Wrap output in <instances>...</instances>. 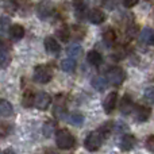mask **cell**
I'll list each match as a JSON object with an SVG mask.
<instances>
[{
    "label": "cell",
    "mask_w": 154,
    "mask_h": 154,
    "mask_svg": "<svg viewBox=\"0 0 154 154\" xmlns=\"http://www.w3.org/2000/svg\"><path fill=\"white\" fill-rule=\"evenodd\" d=\"M57 37H58L62 41V42H68V39H69V37H70V30H69V27L61 26L58 30H57Z\"/></svg>",
    "instance_id": "cell-22"
},
{
    "label": "cell",
    "mask_w": 154,
    "mask_h": 154,
    "mask_svg": "<svg viewBox=\"0 0 154 154\" xmlns=\"http://www.w3.org/2000/svg\"><path fill=\"white\" fill-rule=\"evenodd\" d=\"M145 146H146L147 150L154 152V135H149V137H147L146 142H145Z\"/></svg>",
    "instance_id": "cell-29"
},
{
    "label": "cell",
    "mask_w": 154,
    "mask_h": 154,
    "mask_svg": "<svg viewBox=\"0 0 154 154\" xmlns=\"http://www.w3.org/2000/svg\"><path fill=\"white\" fill-rule=\"evenodd\" d=\"M22 104L26 108H30V107L35 106V95L31 91H24L23 95H22Z\"/></svg>",
    "instance_id": "cell-17"
},
{
    "label": "cell",
    "mask_w": 154,
    "mask_h": 154,
    "mask_svg": "<svg viewBox=\"0 0 154 154\" xmlns=\"http://www.w3.org/2000/svg\"><path fill=\"white\" fill-rule=\"evenodd\" d=\"M87 61L89 62L91 65H93V66H100L101 62H103V57H101V54L99 53V51L91 50L89 53L87 54Z\"/></svg>",
    "instance_id": "cell-16"
},
{
    "label": "cell",
    "mask_w": 154,
    "mask_h": 154,
    "mask_svg": "<svg viewBox=\"0 0 154 154\" xmlns=\"http://www.w3.org/2000/svg\"><path fill=\"white\" fill-rule=\"evenodd\" d=\"M45 49L50 56H57V54L60 53V50H61L60 43L57 42L56 38H53V37L45 38Z\"/></svg>",
    "instance_id": "cell-8"
},
{
    "label": "cell",
    "mask_w": 154,
    "mask_h": 154,
    "mask_svg": "<svg viewBox=\"0 0 154 154\" xmlns=\"http://www.w3.org/2000/svg\"><path fill=\"white\" fill-rule=\"evenodd\" d=\"M133 108H134V103H133V99L130 97L128 95H125L120 100V104H119V109L122 114L125 115H128L133 112Z\"/></svg>",
    "instance_id": "cell-10"
},
{
    "label": "cell",
    "mask_w": 154,
    "mask_h": 154,
    "mask_svg": "<svg viewBox=\"0 0 154 154\" xmlns=\"http://www.w3.org/2000/svg\"><path fill=\"white\" fill-rule=\"evenodd\" d=\"M107 81H108V80H106L104 77L97 76V77H93L92 81H91V84H92V87L95 88L96 91L103 92V91L107 89V85H108V82H107Z\"/></svg>",
    "instance_id": "cell-18"
},
{
    "label": "cell",
    "mask_w": 154,
    "mask_h": 154,
    "mask_svg": "<svg viewBox=\"0 0 154 154\" xmlns=\"http://www.w3.org/2000/svg\"><path fill=\"white\" fill-rule=\"evenodd\" d=\"M118 106V93L116 92H111L107 95V97L104 99V103H103V108L107 114H112L114 109L116 108Z\"/></svg>",
    "instance_id": "cell-6"
},
{
    "label": "cell",
    "mask_w": 154,
    "mask_h": 154,
    "mask_svg": "<svg viewBox=\"0 0 154 154\" xmlns=\"http://www.w3.org/2000/svg\"><path fill=\"white\" fill-rule=\"evenodd\" d=\"M103 139H104V135L100 133V130L97 131H92V133L88 134V137L85 138V147H87L89 152H96L99 150V147L101 146L103 143Z\"/></svg>",
    "instance_id": "cell-2"
},
{
    "label": "cell",
    "mask_w": 154,
    "mask_h": 154,
    "mask_svg": "<svg viewBox=\"0 0 154 154\" xmlns=\"http://www.w3.org/2000/svg\"><path fill=\"white\" fill-rule=\"evenodd\" d=\"M88 18H89L91 23H93V24H101L104 20H106V14H104L101 10H97V8H95V10H92L89 12Z\"/></svg>",
    "instance_id": "cell-15"
},
{
    "label": "cell",
    "mask_w": 154,
    "mask_h": 154,
    "mask_svg": "<svg viewBox=\"0 0 154 154\" xmlns=\"http://www.w3.org/2000/svg\"><path fill=\"white\" fill-rule=\"evenodd\" d=\"M54 126H56V125H54V123H50V122H49V123H46V130H45L46 137H50V135H51V130H53V128H54Z\"/></svg>",
    "instance_id": "cell-33"
},
{
    "label": "cell",
    "mask_w": 154,
    "mask_h": 154,
    "mask_svg": "<svg viewBox=\"0 0 154 154\" xmlns=\"http://www.w3.org/2000/svg\"><path fill=\"white\" fill-rule=\"evenodd\" d=\"M37 14L41 19H48L53 14V5L50 2H42L37 8Z\"/></svg>",
    "instance_id": "cell-9"
},
{
    "label": "cell",
    "mask_w": 154,
    "mask_h": 154,
    "mask_svg": "<svg viewBox=\"0 0 154 154\" xmlns=\"http://www.w3.org/2000/svg\"><path fill=\"white\" fill-rule=\"evenodd\" d=\"M103 41L107 45H114L115 41H116V32L112 29H108L103 32Z\"/></svg>",
    "instance_id": "cell-21"
},
{
    "label": "cell",
    "mask_w": 154,
    "mask_h": 154,
    "mask_svg": "<svg viewBox=\"0 0 154 154\" xmlns=\"http://www.w3.org/2000/svg\"><path fill=\"white\" fill-rule=\"evenodd\" d=\"M125 128H126V126H125V123H122V122L115 125V131H122V130H125Z\"/></svg>",
    "instance_id": "cell-35"
},
{
    "label": "cell",
    "mask_w": 154,
    "mask_h": 154,
    "mask_svg": "<svg viewBox=\"0 0 154 154\" xmlns=\"http://www.w3.org/2000/svg\"><path fill=\"white\" fill-rule=\"evenodd\" d=\"M73 34H75V37H77L79 39H81V37L85 34V30L80 29V26H75V29H73Z\"/></svg>",
    "instance_id": "cell-30"
},
{
    "label": "cell",
    "mask_w": 154,
    "mask_h": 154,
    "mask_svg": "<svg viewBox=\"0 0 154 154\" xmlns=\"http://www.w3.org/2000/svg\"><path fill=\"white\" fill-rule=\"evenodd\" d=\"M53 77L50 68L46 66V65H39V66L35 68L34 70V81L39 82V84H48L49 81Z\"/></svg>",
    "instance_id": "cell-3"
},
{
    "label": "cell",
    "mask_w": 154,
    "mask_h": 154,
    "mask_svg": "<svg viewBox=\"0 0 154 154\" xmlns=\"http://www.w3.org/2000/svg\"><path fill=\"white\" fill-rule=\"evenodd\" d=\"M69 122L72 123L73 126H81L82 122H84V116L80 114H72L69 118Z\"/></svg>",
    "instance_id": "cell-26"
},
{
    "label": "cell",
    "mask_w": 154,
    "mask_h": 154,
    "mask_svg": "<svg viewBox=\"0 0 154 154\" xmlns=\"http://www.w3.org/2000/svg\"><path fill=\"white\" fill-rule=\"evenodd\" d=\"M125 79H126L125 70L119 66H114L111 69H108V72H107V80L112 85H120L125 81Z\"/></svg>",
    "instance_id": "cell-4"
},
{
    "label": "cell",
    "mask_w": 154,
    "mask_h": 154,
    "mask_svg": "<svg viewBox=\"0 0 154 154\" xmlns=\"http://www.w3.org/2000/svg\"><path fill=\"white\" fill-rule=\"evenodd\" d=\"M50 103H51V97L46 92H38L35 95V107L38 109H41V111L48 109Z\"/></svg>",
    "instance_id": "cell-5"
},
{
    "label": "cell",
    "mask_w": 154,
    "mask_h": 154,
    "mask_svg": "<svg viewBox=\"0 0 154 154\" xmlns=\"http://www.w3.org/2000/svg\"><path fill=\"white\" fill-rule=\"evenodd\" d=\"M8 133H10V127L5 123H2V137H5Z\"/></svg>",
    "instance_id": "cell-34"
},
{
    "label": "cell",
    "mask_w": 154,
    "mask_h": 154,
    "mask_svg": "<svg viewBox=\"0 0 154 154\" xmlns=\"http://www.w3.org/2000/svg\"><path fill=\"white\" fill-rule=\"evenodd\" d=\"M7 27H10V19L7 16H3L2 18V32H4L7 30Z\"/></svg>",
    "instance_id": "cell-31"
},
{
    "label": "cell",
    "mask_w": 154,
    "mask_h": 154,
    "mask_svg": "<svg viewBox=\"0 0 154 154\" xmlns=\"http://www.w3.org/2000/svg\"><path fill=\"white\" fill-rule=\"evenodd\" d=\"M81 46L80 45H70L69 49H68V54L69 57H73V58H77V57L81 56Z\"/></svg>",
    "instance_id": "cell-23"
},
{
    "label": "cell",
    "mask_w": 154,
    "mask_h": 154,
    "mask_svg": "<svg viewBox=\"0 0 154 154\" xmlns=\"http://www.w3.org/2000/svg\"><path fill=\"white\" fill-rule=\"evenodd\" d=\"M56 145L58 149L69 150L76 146V139L70 131H68L66 128H61L56 133Z\"/></svg>",
    "instance_id": "cell-1"
},
{
    "label": "cell",
    "mask_w": 154,
    "mask_h": 154,
    "mask_svg": "<svg viewBox=\"0 0 154 154\" xmlns=\"http://www.w3.org/2000/svg\"><path fill=\"white\" fill-rule=\"evenodd\" d=\"M8 35L12 41H20L24 37V27L22 24H12L8 29Z\"/></svg>",
    "instance_id": "cell-11"
},
{
    "label": "cell",
    "mask_w": 154,
    "mask_h": 154,
    "mask_svg": "<svg viewBox=\"0 0 154 154\" xmlns=\"http://www.w3.org/2000/svg\"><path fill=\"white\" fill-rule=\"evenodd\" d=\"M139 41L146 45H154V30L150 27L142 29L141 34H139Z\"/></svg>",
    "instance_id": "cell-13"
},
{
    "label": "cell",
    "mask_w": 154,
    "mask_h": 154,
    "mask_svg": "<svg viewBox=\"0 0 154 154\" xmlns=\"http://www.w3.org/2000/svg\"><path fill=\"white\" fill-rule=\"evenodd\" d=\"M3 7L7 12H15L16 11V4L12 2V0H3Z\"/></svg>",
    "instance_id": "cell-28"
},
{
    "label": "cell",
    "mask_w": 154,
    "mask_h": 154,
    "mask_svg": "<svg viewBox=\"0 0 154 154\" xmlns=\"http://www.w3.org/2000/svg\"><path fill=\"white\" fill-rule=\"evenodd\" d=\"M122 3H123L125 7L131 8V7H134V5L138 4V0H122Z\"/></svg>",
    "instance_id": "cell-32"
},
{
    "label": "cell",
    "mask_w": 154,
    "mask_h": 154,
    "mask_svg": "<svg viewBox=\"0 0 154 154\" xmlns=\"http://www.w3.org/2000/svg\"><path fill=\"white\" fill-rule=\"evenodd\" d=\"M143 97L147 103H154V87H149L145 89Z\"/></svg>",
    "instance_id": "cell-27"
},
{
    "label": "cell",
    "mask_w": 154,
    "mask_h": 154,
    "mask_svg": "<svg viewBox=\"0 0 154 154\" xmlns=\"http://www.w3.org/2000/svg\"><path fill=\"white\" fill-rule=\"evenodd\" d=\"M137 143V138L133 135V134H126V135H123L122 141H120V149L123 150V152H128V150H131L134 146H135Z\"/></svg>",
    "instance_id": "cell-12"
},
{
    "label": "cell",
    "mask_w": 154,
    "mask_h": 154,
    "mask_svg": "<svg viewBox=\"0 0 154 154\" xmlns=\"http://www.w3.org/2000/svg\"><path fill=\"white\" fill-rule=\"evenodd\" d=\"M0 112H2V116L3 118H10L14 115V107L12 104L10 103V101L4 100L3 99L2 101H0Z\"/></svg>",
    "instance_id": "cell-19"
},
{
    "label": "cell",
    "mask_w": 154,
    "mask_h": 154,
    "mask_svg": "<svg viewBox=\"0 0 154 154\" xmlns=\"http://www.w3.org/2000/svg\"><path fill=\"white\" fill-rule=\"evenodd\" d=\"M61 68H62V70H64V72H66V73L73 72V70H75V68H76V61H75V58H73V57H69V58L62 60Z\"/></svg>",
    "instance_id": "cell-20"
},
{
    "label": "cell",
    "mask_w": 154,
    "mask_h": 154,
    "mask_svg": "<svg viewBox=\"0 0 154 154\" xmlns=\"http://www.w3.org/2000/svg\"><path fill=\"white\" fill-rule=\"evenodd\" d=\"M114 126L115 125H112V122H107V123H103V125H101V127L99 128V130H100V133L104 135V138H106V137H108L109 134H111Z\"/></svg>",
    "instance_id": "cell-24"
},
{
    "label": "cell",
    "mask_w": 154,
    "mask_h": 154,
    "mask_svg": "<svg viewBox=\"0 0 154 154\" xmlns=\"http://www.w3.org/2000/svg\"><path fill=\"white\" fill-rule=\"evenodd\" d=\"M73 8L77 14H82L85 11V2L84 0H72Z\"/></svg>",
    "instance_id": "cell-25"
},
{
    "label": "cell",
    "mask_w": 154,
    "mask_h": 154,
    "mask_svg": "<svg viewBox=\"0 0 154 154\" xmlns=\"http://www.w3.org/2000/svg\"><path fill=\"white\" fill-rule=\"evenodd\" d=\"M150 114H152V109L146 106H138L134 111V118H135L137 122H146L150 118Z\"/></svg>",
    "instance_id": "cell-7"
},
{
    "label": "cell",
    "mask_w": 154,
    "mask_h": 154,
    "mask_svg": "<svg viewBox=\"0 0 154 154\" xmlns=\"http://www.w3.org/2000/svg\"><path fill=\"white\" fill-rule=\"evenodd\" d=\"M11 62V54H10V49L5 46V43H2V49H0V65L2 68H7Z\"/></svg>",
    "instance_id": "cell-14"
}]
</instances>
